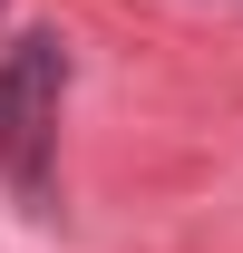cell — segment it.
I'll list each match as a JSON object with an SVG mask.
<instances>
[{
  "label": "cell",
  "instance_id": "cell-1",
  "mask_svg": "<svg viewBox=\"0 0 243 253\" xmlns=\"http://www.w3.org/2000/svg\"><path fill=\"white\" fill-rule=\"evenodd\" d=\"M59 97H68V49L49 30L10 39L0 59V175L30 195H49V146H59Z\"/></svg>",
  "mask_w": 243,
  "mask_h": 253
}]
</instances>
